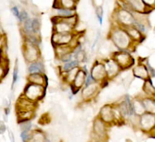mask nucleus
<instances>
[{"label":"nucleus","instance_id":"nucleus-1","mask_svg":"<svg viewBox=\"0 0 155 142\" xmlns=\"http://www.w3.org/2000/svg\"><path fill=\"white\" fill-rule=\"evenodd\" d=\"M108 39L118 50L133 51L135 43L132 41L125 28L117 25L111 24L108 33Z\"/></svg>","mask_w":155,"mask_h":142},{"label":"nucleus","instance_id":"nucleus-2","mask_svg":"<svg viewBox=\"0 0 155 142\" xmlns=\"http://www.w3.org/2000/svg\"><path fill=\"white\" fill-rule=\"evenodd\" d=\"M110 21L111 24L117 25L119 27L126 28L133 26L135 22V18L131 11L117 5V7L111 14Z\"/></svg>","mask_w":155,"mask_h":142},{"label":"nucleus","instance_id":"nucleus-3","mask_svg":"<svg viewBox=\"0 0 155 142\" xmlns=\"http://www.w3.org/2000/svg\"><path fill=\"white\" fill-rule=\"evenodd\" d=\"M109 128L101 118L97 116L93 122L91 128V138L97 141H106L109 139Z\"/></svg>","mask_w":155,"mask_h":142},{"label":"nucleus","instance_id":"nucleus-4","mask_svg":"<svg viewBox=\"0 0 155 142\" xmlns=\"http://www.w3.org/2000/svg\"><path fill=\"white\" fill-rule=\"evenodd\" d=\"M46 92H47V86L27 82L23 89L22 95H24L30 100L38 103L45 98Z\"/></svg>","mask_w":155,"mask_h":142},{"label":"nucleus","instance_id":"nucleus-5","mask_svg":"<svg viewBox=\"0 0 155 142\" xmlns=\"http://www.w3.org/2000/svg\"><path fill=\"white\" fill-rule=\"evenodd\" d=\"M117 5L131 12L147 14L152 10L147 7L143 0H117Z\"/></svg>","mask_w":155,"mask_h":142},{"label":"nucleus","instance_id":"nucleus-6","mask_svg":"<svg viewBox=\"0 0 155 142\" xmlns=\"http://www.w3.org/2000/svg\"><path fill=\"white\" fill-rule=\"evenodd\" d=\"M110 57L116 61L122 70H126L131 68L134 65V62H135L130 53L126 50H117L116 51H114L111 53Z\"/></svg>","mask_w":155,"mask_h":142},{"label":"nucleus","instance_id":"nucleus-7","mask_svg":"<svg viewBox=\"0 0 155 142\" xmlns=\"http://www.w3.org/2000/svg\"><path fill=\"white\" fill-rule=\"evenodd\" d=\"M22 55L27 64L41 59L40 47L28 41L24 40L22 45Z\"/></svg>","mask_w":155,"mask_h":142},{"label":"nucleus","instance_id":"nucleus-8","mask_svg":"<svg viewBox=\"0 0 155 142\" xmlns=\"http://www.w3.org/2000/svg\"><path fill=\"white\" fill-rule=\"evenodd\" d=\"M104 87L101 82H94L87 86H84L81 89V98L82 102H90L94 100L97 96L99 94L102 89Z\"/></svg>","mask_w":155,"mask_h":142},{"label":"nucleus","instance_id":"nucleus-9","mask_svg":"<svg viewBox=\"0 0 155 142\" xmlns=\"http://www.w3.org/2000/svg\"><path fill=\"white\" fill-rule=\"evenodd\" d=\"M90 73L95 82H101L103 87L106 86V85L110 82L107 78V70L102 60H96L94 62L90 69Z\"/></svg>","mask_w":155,"mask_h":142},{"label":"nucleus","instance_id":"nucleus-10","mask_svg":"<svg viewBox=\"0 0 155 142\" xmlns=\"http://www.w3.org/2000/svg\"><path fill=\"white\" fill-rule=\"evenodd\" d=\"M79 32L74 31L72 33L68 34H59L56 32H52L51 35V44L53 47L59 46V45H70L73 42L74 39L79 34Z\"/></svg>","mask_w":155,"mask_h":142},{"label":"nucleus","instance_id":"nucleus-11","mask_svg":"<svg viewBox=\"0 0 155 142\" xmlns=\"http://www.w3.org/2000/svg\"><path fill=\"white\" fill-rule=\"evenodd\" d=\"M98 117L102 119L109 127H112L116 125L115 114H114V109L113 103L106 104L100 109L98 113Z\"/></svg>","mask_w":155,"mask_h":142},{"label":"nucleus","instance_id":"nucleus-12","mask_svg":"<svg viewBox=\"0 0 155 142\" xmlns=\"http://www.w3.org/2000/svg\"><path fill=\"white\" fill-rule=\"evenodd\" d=\"M105 66L106 70H107V78L109 81L114 79L118 74L122 71L119 65L117 64L116 61L113 58H107L102 60Z\"/></svg>","mask_w":155,"mask_h":142},{"label":"nucleus","instance_id":"nucleus-13","mask_svg":"<svg viewBox=\"0 0 155 142\" xmlns=\"http://www.w3.org/2000/svg\"><path fill=\"white\" fill-rule=\"evenodd\" d=\"M51 22H52V32H56V33L59 34H68L75 31L74 27L57 16H53L51 18Z\"/></svg>","mask_w":155,"mask_h":142},{"label":"nucleus","instance_id":"nucleus-14","mask_svg":"<svg viewBox=\"0 0 155 142\" xmlns=\"http://www.w3.org/2000/svg\"><path fill=\"white\" fill-rule=\"evenodd\" d=\"M139 127L145 133H150L155 129V115L153 113H144L139 116Z\"/></svg>","mask_w":155,"mask_h":142},{"label":"nucleus","instance_id":"nucleus-15","mask_svg":"<svg viewBox=\"0 0 155 142\" xmlns=\"http://www.w3.org/2000/svg\"><path fill=\"white\" fill-rule=\"evenodd\" d=\"M88 73V72L85 71L84 69L80 67L79 70L76 74L75 78L72 82V83L70 85L71 92L73 93V94H76L77 93L81 91V89L83 88V86H85V82H86L87 75Z\"/></svg>","mask_w":155,"mask_h":142},{"label":"nucleus","instance_id":"nucleus-16","mask_svg":"<svg viewBox=\"0 0 155 142\" xmlns=\"http://www.w3.org/2000/svg\"><path fill=\"white\" fill-rule=\"evenodd\" d=\"M37 106H38L37 102L30 100L22 94V96L18 98V101L16 102V113L29 111V110H35V111Z\"/></svg>","mask_w":155,"mask_h":142},{"label":"nucleus","instance_id":"nucleus-17","mask_svg":"<svg viewBox=\"0 0 155 142\" xmlns=\"http://www.w3.org/2000/svg\"><path fill=\"white\" fill-rule=\"evenodd\" d=\"M27 82L33 83V84L41 85L47 87L48 84V80L47 77L45 73H30L27 77Z\"/></svg>","mask_w":155,"mask_h":142},{"label":"nucleus","instance_id":"nucleus-18","mask_svg":"<svg viewBox=\"0 0 155 142\" xmlns=\"http://www.w3.org/2000/svg\"><path fill=\"white\" fill-rule=\"evenodd\" d=\"M73 53L74 59H75L76 61L81 63H84L87 59V55L85 50L84 47H83V44L82 43H78L72 50Z\"/></svg>","mask_w":155,"mask_h":142},{"label":"nucleus","instance_id":"nucleus-19","mask_svg":"<svg viewBox=\"0 0 155 142\" xmlns=\"http://www.w3.org/2000/svg\"><path fill=\"white\" fill-rule=\"evenodd\" d=\"M133 74L135 78H140V79H142L144 81L150 78V77L149 74L148 69H147L146 64H142V63H139L134 68Z\"/></svg>","mask_w":155,"mask_h":142},{"label":"nucleus","instance_id":"nucleus-20","mask_svg":"<svg viewBox=\"0 0 155 142\" xmlns=\"http://www.w3.org/2000/svg\"><path fill=\"white\" fill-rule=\"evenodd\" d=\"M27 73L28 74L35 73H45V66L42 59L29 63L27 66Z\"/></svg>","mask_w":155,"mask_h":142},{"label":"nucleus","instance_id":"nucleus-21","mask_svg":"<svg viewBox=\"0 0 155 142\" xmlns=\"http://www.w3.org/2000/svg\"><path fill=\"white\" fill-rule=\"evenodd\" d=\"M125 30L128 33L130 38L134 43H140V42H142V40L144 39V34L141 33L138 30L136 29L135 27H134L133 26L132 27H126Z\"/></svg>","mask_w":155,"mask_h":142},{"label":"nucleus","instance_id":"nucleus-22","mask_svg":"<svg viewBox=\"0 0 155 142\" xmlns=\"http://www.w3.org/2000/svg\"><path fill=\"white\" fill-rule=\"evenodd\" d=\"M79 69H80V66L74 67V68H73V69H71V70L67 71V72H66V73L59 74L62 82L65 83V84L69 85V86H70V85L72 83V82L74 81V78H75L76 74L78 73Z\"/></svg>","mask_w":155,"mask_h":142},{"label":"nucleus","instance_id":"nucleus-23","mask_svg":"<svg viewBox=\"0 0 155 142\" xmlns=\"http://www.w3.org/2000/svg\"><path fill=\"white\" fill-rule=\"evenodd\" d=\"M78 2L74 0H54V1L53 8L61 7V8H67V9L77 10Z\"/></svg>","mask_w":155,"mask_h":142},{"label":"nucleus","instance_id":"nucleus-24","mask_svg":"<svg viewBox=\"0 0 155 142\" xmlns=\"http://www.w3.org/2000/svg\"><path fill=\"white\" fill-rule=\"evenodd\" d=\"M31 141L46 142L49 141V138L47 133L42 131V129H35L34 130H31Z\"/></svg>","mask_w":155,"mask_h":142},{"label":"nucleus","instance_id":"nucleus-25","mask_svg":"<svg viewBox=\"0 0 155 142\" xmlns=\"http://www.w3.org/2000/svg\"><path fill=\"white\" fill-rule=\"evenodd\" d=\"M53 16H57L60 18H66V17H70V16L77 15V10L56 7V8H53Z\"/></svg>","mask_w":155,"mask_h":142},{"label":"nucleus","instance_id":"nucleus-26","mask_svg":"<svg viewBox=\"0 0 155 142\" xmlns=\"http://www.w3.org/2000/svg\"><path fill=\"white\" fill-rule=\"evenodd\" d=\"M53 47L54 51V56L57 59H59L61 57L67 53H71L73 50V48L69 45H59V46H55Z\"/></svg>","mask_w":155,"mask_h":142},{"label":"nucleus","instance_id":"nucleus-27","mask_svg":"<svg viewBox=\"0 0 155 142\" xmlns=\"http://www.w3.org/2000/svg\"><path fill=\"white\" fill-rule=\"evenodd\" d=\"M80 66V63L75 59H72L71 61H69L67 62H63L61 63L60 66H58V71H59V74L63 73H66L67 71L71 70L74 67Z\"/></svg>","mask_w":155,"mask_h":142},{"label":"nucleus","instance_id":"nucleus-28","mask_svg":"<svg viewBox=\"0 0 155 142\" xmlns=\"http://www.w3.org/2000/svg\"><path fill=\"white\" fill-rule=\"evenodd\" d=\"M145 110L147 113H153L155 115V100L151 97H147L142 99Z\"/></svg>","mask_w":155,"mask_h":142},{"label":"nucleus","instance_id":"nucleus-29","mask_svg":"<svg viewBox=\"0 0 155 142\" xmlns=\"http://www.w3.org/2000/svg\"><path fill=\"white\" fill-rule=\"evenodd\" d=\"M132 106L134 114L137 116H141L144 113H146L144 105L142 103V99H134L132 100Z\"/></svg>","mask_w":155,"mask_h":142},{"label":"nucleus","instance_id":"nucleus-30","mask_svg":"<svg viewBox=\"0 0 155 142\" xmlns=\"http://www.w3.org/2000/svg\"><path fill=\"white\" fill-rule=\"evenodd\" d=\"M142 89H143V92L146 93V95L147 97H151V98L155 97V88L150 78L145 80Z\"/></svg>","mask_w":155,"mask_h":142},{"label":"nucleus","instance_id":"nucleus-31","mask_svg":"<svg viewBox=\"0 0 155 142\" xmlns=\"http://www.w3.org/2000/svg\"><path fill=\"white\" fill-rule=\"evenodd\" d=\"M35 116V110H29V111L18 112L17 113V118L18 121H24L32 120Z\"/></svg>","mask_w":155,"mask_h":142},{"label":"nucleus","instance_id":"nucleus-32","mask_svg":"<svg viewBox=\"0 0 155 142\" xmlns=\"http://www.w3.org/2000/svg\"><path fill=\"white\" fill-rule=\"evenodd\" d=\"M32 27H33V32L35 35L40 36V31H41V20L38 17L32 18Z\"/></svg>","mask_w":155,"mask_h":142},{"label":"nucleus","instance_id":"nucleus-33","mask_svg":"<svg viewBox=\"0 0 155 142\" xmlns=\"http://www.w3.org/2000/svg\"><path fill=\"white\" fill-rule=\"evenodd\" d=\"M94 13L95 16L97 18V20L99 22L100 26H102V22H103V16H104V11H103V7L102 6L97 5L94 8Z\"/></svg>","mask_w":155,"mask_h":142},{"label":"nucleus","instance_id":"nucleus-34","mask_svg":"<svg viewBox=\"0 0 155 142\" xmlns=\"http://www.w3.org/2000/svg\"><path fill=\"white\" fill-rule=\"evenodd\" d=\"M18 124H19V128H20V129H21V131L31 132V130H32L33 124H32L31 120L24 121L18 122Z\"/></svg>","mask_w":155,"mask_h":142},{"label":"nucleus","instance_id":"nucleus-35","mask_svg":"<svg viewBox=\"0 0 155 142\" xmlns=\"http://www.w3.org/2000/svg\"><path fill=\"white\" fill-rule=\"evenodd\" d=\"M18 79V59H16L15 65L14 66L13 70V79H12V84H11V89H14V86L17 83V81Z\"/></svg>","mask_w":155,"mask_h":142},{"label":"nucleus","instance_id":"nucleus-36","mask_svg":"<svg viewBox=\"0 0 155 142\" xmlns=\"http://www.w3.org/2000/svg\"><path fill=\"white\" fill-rule=\"evenodd\" d=\"M28 18H30L29 14H28V12H27L26 10H22V11H20L19 16H18V18L20 23H22L23 22H25Z\"/></svg>","mask_w":155,"mask_h":142},{"label":"nucleus","instance_id":"nucleus-37","mask_svg":"<svg viewBox=\"0 0 155 142\" xmlns=\"http://www.w3.org/2000/svg\"><path fill=\"white\" fill-rule=\"evenodd\" d=\"M72 59H74V56H73V53L71 52V53H68L67 54H65L62 57L58 59V62H60L61 63H63V62H69V61H71Z\"/></svg>","mask_w":155,"mask_h":142},{"label":"nucleus","instance_id":"nucleus-38","mask_svg":"<svg viewBox=\"0 0 155 142\" xmlns=\"http://www.w3.org/2000/svg\"><path fill=\"white\" fill-rule=\"evenodd\" d=\"M20 137L22 138V141H31V131H21Z\"/></svg>","mask_w":155,"mask_h":142},{"label":"nucleus","instance_id":"nucleus-39","mask_svg":"<svg viewBox=\"0 0 155 142\" xmlns=\"http://www.w3.org/2000/svg\"><path fill=\"white\" fill-rule=\"evenodd\" d=\"M143 2L151 10H153L155 8V0H143Z\"/></svg>","mask_w":155,"mask_h":142},{"label":"nucleus","instance_id":"nucleus-40","mask_svg":"<svg viewBox=\"0 0 155 142\" xmlns=\"http://www.w3.org/2000/svg\"><path fill=\"white\" fill-rule=\"evenodd\" d=\"M11 12L13 14V15L15 17V18H18V16H19V14H20V11L18 9V7L17 6H14V7H11Z\"/></svg>","mask_w":155,"mask_h":142},{"label":"nucleus","instance_id":"nucleus-41","mask_svg":"<svg viewBox=\"0 0 155 142\" xmlns=\"http://www.w3.org/2000/svg\"><path fill=\"white\" fill-rule=\"evenodd\" d=\"M95 82V80L94 79L93 77L91 76V74L90 73V72H89V73L87 75V78H86V82H85V86H87V85H90L91 84V83H93V82Z\"/></svg>","mask_w":155,"mask_h":142},{"label":"nucleus","instance_id":"nucleus-42","mask_svg":"<svg viewBox=\"0 0 155 142\" xmlns=\"http://www.w3.org/2000/svg\"><path fill=\"white\" fill-rule=\"evenodd\" d=\"M100 38H101V34H100V32L98 31V32H97V35L95 36L94 41V42H93V45H92V47H91V48H92V49H94V48L96 47L97 43H98V41H99Z\"/></svg>","mask_w":155,"mask_h":142},{"label":"nucleus","instance_id":"nucleus-43","mask_svg":"<svg viewBox=\"0 0 155 142\" xmlns=\"http://www.w3.org/2000/svg\"><path fill=\"white\" fill-rule=\"evenodd\" d=\"M7 129V127L5 125L4 122L2 121H0V134H3Z\"/></svg>","mask_w":155,"mask_h":142},{"label":"nucleus","instance_id":"nucleus-44","mask_svg":"<svg viewBox=\"0 0 155 142\" xmlns=\"http://www.w3.org/2000/svg\"><path fill=\"white\" fill-rule=\"evenodd\" d=\"M6 73V68L2 65H0V79H2L4 77Z\"/></svg>","mask_w":155,"mask_h":142},{"label":"nucleus","instance_id":"nucleus-45","mask_svg":"<svg viewBox=\"0 0 155 142\" xmlns=\"http://www.w3.org/2000/svg\"><path fill=\"white\" fill-rule=\"evenodd\" d=\"M8 132H9V137H10V139H11L12 141H15V137H14V133H12V132L10 130V129H8Z\"/></svg>","mask_w":155,"mask_h":142},{"label":"nucleus","instance_id":"nucleus-46","mask_svg":"<svg viewBox=\"0 0 155 142\" xmlns=\"http://www.w3.org/2000/svg\"><path fill=\"white\" fill-rule=\"evenodd\" d=\"M1 39H2V34H0V41H1Z\"/></svg>","mask_w":155,"mask_h":142},{"label":"nucleus","instance_id":"nucleus-47","mask_svg":"<svg viewBox=\"0 0 155 142\" xmlns=\"http://www.w3.org/2000/svg\"><path fill=\"white\" fill-rule=\"evenodd\" d=\"M74 1H76V2H78V1H79V0H74Z\"/></svg>","mask_w":155,"mask_h":142}]
</instances>
